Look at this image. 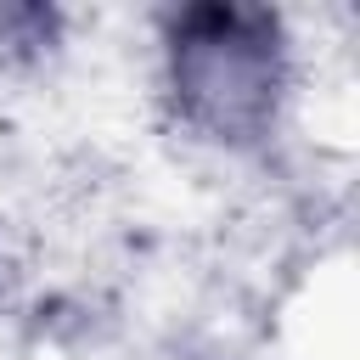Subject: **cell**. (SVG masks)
I'll return each instance as SVG.
<instances>
[{
  "label": "cell",
  "instance_id": "7a4b0ae2",
  "mask_svg": "<svg viewBox=\"0 0 360 360\" xmlns=\"http://www.w3.org/2000/svg\"><path fill=\"white\" fill-rule=\"evenodd\" d=\"M0 270H6V264H0ZM0 281H6V276H0Z\"/></svg>",
  "mask_w": 360,
  "mask_h": 360
},
{
  "label": "cell",
  "instance_id": "6da1fadb",
  "mask_svg": "<svg viewBox=\"0 0 360 360\" xmlns=\"http://www.w3.org/2000/svg\"><path fill=\"white\" fill-rule=\"evenodd\" d=\"M163 79L186 129L214 146H259L287 96V28L270 6H180L163 17Z\"/></svg>",
  "mask_w": 360,
  "mask_h": 360
}]
</instances>
